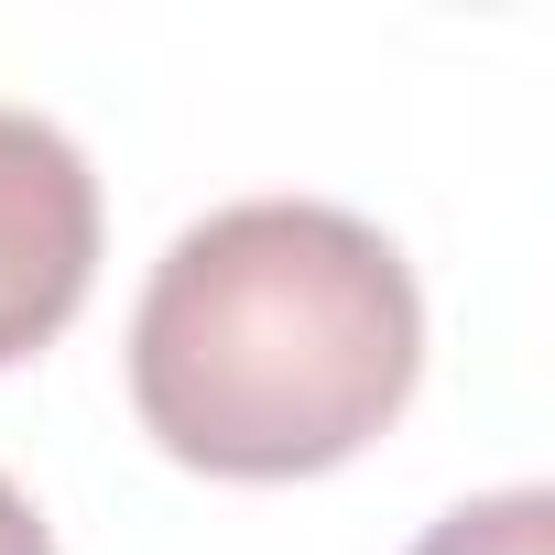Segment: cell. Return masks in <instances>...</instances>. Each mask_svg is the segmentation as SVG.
I'll use <instances>...</instances> for the list:
<instances>
[{
	"label": "cell",
	"instance_id": "3",
	"mask_svg": "<svg viewBox=\"0 0 555 555\" xmlns=\"http://www.w3.org/2000/svg\"><path fill=\"white\" fill-rule=\"evenodd\" d=\"M414 555H555V490H479V501H457L447 522H425V544Z\"/></svg>",
	"mask_w": 555,
	"mask_h": 555
},
{
	"label": "cell",
	"instance_id": "4",
	"mask_svg": "<svg viewBox=\"0 0 555 555\" xmlns=\"http://www.w3.org/2000/svg\"><path fill=\"white\" fill-rule=\"evenodd\" d=\"M0 555H55V533H44V512L12 490V468H0Z\"/></svg>",
	"mask_w": 555,
	"mask_h": 555
},
{
	"label": "cell",
	"instance_id": "2",
	"mask_svg": "<svg viewBox=\"0 0 555 555\" xmlns=\"http://www.w3.org/2000/svg\"><path fill=\"white\" fill-rule=\"evenodd\" d=\"M88 284H99V175L44 109L0 99V371L66 338Z\"/></svg>",
	"mask_w": 555,
	"mask_h": 555
},
{
	"label": "cell",
	"instance_id": "1",
	"mask_svg": "<svg viewBox=\"0 0 555 555\" xmlns=\"http://www.w3.org/2000/svg\"><path fill=\"white\" fill-rule=\"evenodd\" d=\"M425 371L414 261L327 196H240L175 229L131 306L142 436L207 479H317Z\"/></svg>",
	"mask_w": 555,
	"mask_h": 555
}]
</instances>
